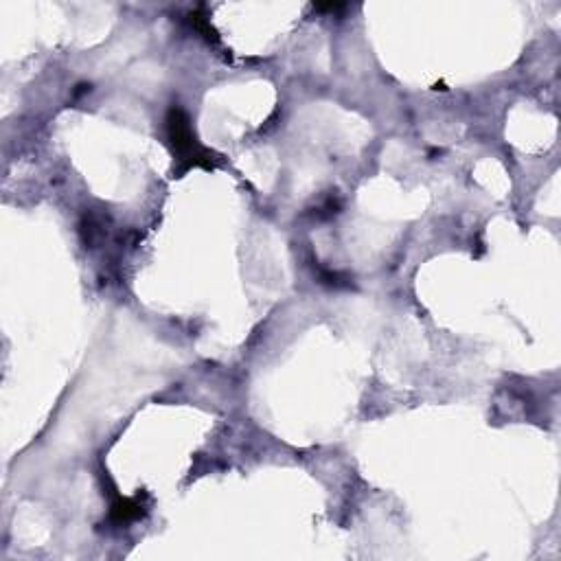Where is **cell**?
Returning <instances> with one entry per match:
<instances>
[{
    "instance_id": "1",
    "label": "cell",
    "mask_w": 561,
    "mask_h": 561,
    "mask_svg": "<svg viewBox=\"0 0 561 561\" xmlns=\"http://www.w3.org/2000/svg\"><path fill=\"white\" fill-rule=\"evenodd\" d=\"M167 130H169V141L174 145V152L180 160H187L189 165H209V156H206L196 145V141H193L189 121L178 108L169 112Z\"/></svg>"
}]
</instances>
